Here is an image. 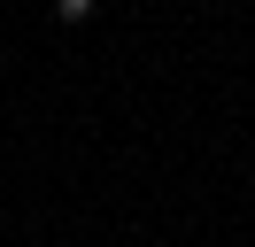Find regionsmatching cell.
Segmentation results:
<instances>
[{
    "instance_id": "6da1fadb",
    "label": "cell",
    "mask_w": 255,
    "mask_h": 247,
    "mask_svg": "<svg viewBox=\"0 0 255 247\" xmlns=\"http://www.w3.org/2000/svg\"><path fill=\"white\" fill-rule=\"evenodd\" d=\"M93 8H101V0H54V23H85Z\"/></svg>"
}]
</instances>
